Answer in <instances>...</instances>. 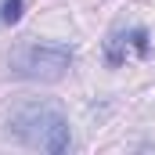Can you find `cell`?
I'll return each mask as SVG.
<instances>
[{"instance_id": "1", "label": "cell", "mask_w": 155, "mask_h": 155, "mask_svg": "<svg viewBox=\"0 0 155 155\" xmlns=\"http://www.w3.org/2000/svg\"><path fill=\"white\" fill-rule=\"evenodd\" d=\"M11 130L40 152H65L69 148V123L51 105H29L11 119Z\"/></svg>"}, {"instance_id": "2", "label": "cell", "mask_w": 155, "mask_h": 155, "mask_svg": "<svg viewBox=\"0 0 155 155\" xmlns=\"http://www.w3.org/2000/svg\"><path fill=\"white\" fill-rule=\"evenodd\" d=\"M72 65V51L61 43H25L11 54V72L25 79H61Z\"/></svg>"}, {"instance_id": "3", "label": "cell", "mask_w": 155, "mask_h": 155, "mask_svg": "<svg viewBox=\"0 0 155 155\" xmlns=\"http://www.w3.org/2000/svg\"><path fill=\"white\" fill-rule=\"evenodd\" d=\"M22 0H4V7H0V22H7V25H15L18 18H22Z\"/></svg>"}, {"instance_id": "4", "label": "cell", "mask_w": 155, "mask_h": 155, "mask_svg": "<svg viewBox=\"0 0 155 155\" xmlns=\"http://www.w3.org/2000/svg\"><path fill=\"white\" fill-rule=\"evenodd\" d=\"M130 43H134V51H137L141 58L148 54V33H144V29H130Z\"/></svg>"}, {"instance_id": "5", "label": "cell", "mask_w": 155, "mask_h": 155, "mask_svg": "<svg viewBox=\"0 0 155 155\" xmlns=\"http://www.w3.org/2000/svg\"><path fill=\"white\" fill-rule=\"evenodd\" d=\"M123 43H126L123 36H112V40H108V65H119V61H123Z\"/></svg>"}]
</instances>
